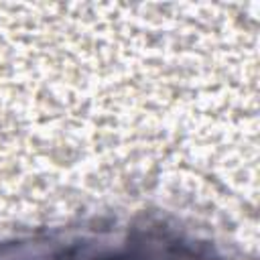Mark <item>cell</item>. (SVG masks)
<instances>
[{
    "instance_id": "1",
    "label": "cell",
    "mask_w": 260,
    "mask_h": 260,
    "mask_svg": "<svg viewBox=\"0 0 260 260\" xmlns=\"http://www.w3.org/2000/svg\"><path fill=\"white\" fill-rule=\"evenodd\" d=\"M91 260H213L209 252L179 238L144 236Z\"/></svg>"
},
{
    "instance_id": "2",
    "label": "cell",
    "mask_w": 260,
    "mask_h": 260,
    "mask_svg": "<svg viewBox=\"0 0 260 260\" xmlns=\"http://www.w3.org/2000/svg\"><path fill=\"white\" fill-rule=\"evenodd\" d=\"M77 246L53 242H16L0 246V260H73Z\"/></svg>"
}]
</instances>
